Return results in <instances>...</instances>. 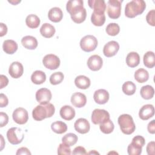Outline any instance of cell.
<instances>
[{"label":"cell","instance_id":"obj_1","mask_svg":"<svg viewBox=\"0 0 155 155\" xmlns=\"http://www.w3.org/2000/svg\"><path fill=\"white\" fill-rule=\"evenodd\" d=\"M55 111L54 106L51 104H41L37 105L32 111L33 118L37 120L40 121L45 118L51 117Z\"/></svg>","mask_w":155,"mask_h":155},{"label":"cell","instance_id":"obj_2","mask_svg":"<svg viewBox=\"0 0 155 155\" xmlns=\"http://www.w3.org/2000/svg\"><path fill=\"white\" fill-rule=\"evenodd\" d=\"M146 8V3L143 0H133L126 4L125 15L127 17L133 18L142 13Z\"/></svg>","mask_w":155,"mask_h":155},{"label":"cell","instance_id":"obj_3","mask_svg":"<svg viewBox=\"0 0 155 155\" xmlns=\"http://www.w3.org/2000/svg\"><path fill=\"white\" fill-rule=\"evenodd\" d=\"M118 124L120 130L125 134H132L136 129V125L133 117L128 114H123L118 117Z\"/></svg>","mask_w":155,"mask_h":155},{"label":"cell","instance_id":"obj_4","mask_svg":"<svg viewBox=\"0 0 155 155\" xmlns=\"http://www.w3.org/2000/svg\"><path fill=\"white\" fill-rule=\"evenodd\" d=\"M24 135L22 130L18 127H12L8 130L7 132V137L8 142L13 145H18L20 143Z\"/></svg>","mask_w":155,"mask_h":155},{"label":"cell","instance_id":"obj_5","mask_svg":"<svg viewBox=\"0 0 155 155\" xmlns=\"http://www.w3.org/2000/svg\"><path fill=\"white\" fill-rule=\"evenodd\" d=\"M122 1L109 0L107 2V14L111 19H117L121 13V3Z\"/></svg>","mask_w":155,"mask_h":155},{"label":"cell","instance_id":"obj_6","mask_svg":"<svg viewBox=\"0 0 155 155\" xmlns=\"http://www.w3.org/2000/svg\"><path fill=\"white\" fill-rule=\"evenodd\" d=\"M80 46L85 52H90L96 49L97 46V40L93 35H86L80 41Z\"/></svg>","mask_w":155,"mask_h":155},{"label":"cell","instance_id":"obj_7","mask_svg":"<svg viewBox=\"0 0 155 155\" xmlns=\"http://www.w3.org/2000/svg\"><path fill=\"white\" fill-rule=\"evenodd\" d=\"M91 119L94 124H101L110 119V114L105 110L96 108L93 111Z\"/></svg>","mask_w":155,"mask_h":155},{"label":"cell","instance_id":"obj_8","mask_svg":"<svg viewBox=\"0 0 155 155\" xmlns=\"http://www.w3.org/2000/svg\"><path fill=\"white\" fill-rule=\"evenodd\" d=\"M42 63L45 68L53 70L57 69L59 67L60 59L55 54H48L44 57Z\"/></svg>","mask_w":155,"mask_h":155},{"label":"cell","instance_id":"obj_9","mask_svg":"<svg viewBox=\"0 0 155 155\" xmlns=\"http://www.w3.org/2000/svg\"><path fill=\"white\" fill-rule=\"evenodd\" d=\"M12 117L13 120L18 124H24L28 119V112L24 108H17L14 110L12 114Z\"/></svg>","mask_w":155,"mask_h":155},{"label":"cell","instance_id":"obj_10","mask_svg":"<svg viewBox=\"0 0 155 155\" xmlns=\"http://www.w3.org/2000/svg\"><path fill=\"white\" fill-rule=\"evenodd\" d=\"M71 19L77 24L83 22L87 16V11L84 6H80L72 10L70 13Z\"/></svg>","mask_w":155,"mask_h":155},{"label":"cell","instance_id":"obj_11","mask_svg":"<svg viewBox=\"0 0 155 155\" xmlns=\"http://www.w3.org/2000/svg\"><path fill=\"white\" fill-rule=\"evenodd\" d=\"M52 94L50 90L46 88L39 89L36 93V99L40 104H47L51 99Z\"/></svg>","mask_w":155,"mask_h":155},{"label":"cell","instance_id":"obj_12","mask_svg":"<svg viewBox=\"0 0 155 155\" xmlns=\"http://www.w3.org/2000/svg\"><path fill=\"white\" fill-rule=\"evenodd\" d=\"M119 50V44L115 41H111L107 42L104 47L103 53L108 58L114 56Z\"/></svg>","mask_w":155,"mask_h":155},{"label":"cell","instance_id":"obj_13","mask_svg":"<svg viewBox=\"0 0 155 155\" xmlns=\"http://www.w3.org/2000/svg\"><path fill=\"white\" fill-rule=\"evenodd\" d=\"M103 65V61L102 58L97 54L91 56L87 61V65L89 69L92 71L99 70Z\"/></svg>","mask_w":155,"mask_h":155},{"label":"cell","instance_id":"obj_14","mask_svg":"<svg viewBox=\"0 0 155 155\" xmlns=\"http://www.w3.org/2000/svg\"><path fill=\"white\" fill-rule=\"evenodd\" d=\"M24 73V67L21 63L18 61L12 62L8 68V73L12 78L18 79L20 78Z\"/></svg>","mask_w":155,"mask_h":155},{"label":"cell","instance_id":"obj_15","mask_svg":"<svg viewBox=\"0 0 155 155\" xmlns=\"http://www.w3.org/2000/svg\"><path fill=\"white\" fill-rule=\"evenodd\" d=\"M74 127L75 130L81 134H85L88 133L90 128L89 122L85 118H79L77 119L74 124Z\"/></svg>","mask_w":155,"mask_h":155},{"label":"cell","instance_id":"obj_16","mask_svg":"<svg viewBox=\"0 0 155 155\" xmlns=\"http://www.w3.org/2000/svg\"><path fill=\"white\" fill-rule=\"evenodd\" d=\"M154 114V108L151 104H146L142 107L139 112V117L143 120H147L152 117Z\"/></svg>","mask_w":155,"mask_h":155},{"label":"cell","instance_id":"obj_17","mask_svg":"<svg viewBox=\"0 0 155 155\" xmlns=\"http://www.w3.org/2000/svg\"><path fill=\"white\" fill-rule=\"evenodd\" d=\"M110 95L108 92L105 89H99L94 93L93 98L98 104H105L109 100Z\"/></svg>","mask_w":155,"mask_h":155},{"label":"cell","instance_id":"obj_18","mask_svg":"<svg viewBox=\"0 0 155 155\" xmlns=\"http://www.w3.org/2000/svg\"><path fill=\"white\" fill-rule=\"evenodd\" d=\"M71 102L73 106L77 108H82L84 107L87 103V97L84 94L76 92L72 94Z\"/></svg>","mask_w":155,"mask_h":155},{"label":"cell","instance_id":"obj_19","mask_svg":"<svg viewBox=\"0 0 155 155\" xmlns=\"http://www.w3.org/2000/svg\"><path fill=\"white\" fill-rule=\"evenodd\" d=\"M59 114L64 120H71L75 116V110L70 105H64L61 108Z\"/></svg>","mask_w":155,"mask_h":155},{"label":"cell","instance_id":"obj_20","mask_svg":"<svg viewBox=\"0 0 155 155\" xmlns=\"http://www.w3.org/2000/svg\"><path fill=\"white\" fill-rule=\"evenodd\" d=\"M88 4L93 12L97 13H104L106 10V4L104 0H90Z\"/></svg>","mask_w":155,"mask_h":155},{"label":"cell","instance_id":"obj_21","mask_svg":"<svg viewBox=\"0 0 155 155\" xmlns=\"http://www.w3.org/2000/svg\"><path fill=\"white\" fill-rule=\"evenodd\" d=\"M48 19L53 22H60L63 18L62 10L57 7L51 8L48 13Z\"/></svg>","mask_w":155,"mask_h":155},{"label":"cell","instance_id":"obj_22","mask_svg":"<svg viewBox=\"0 0 155 155\" xmlns=\"http://www.w3.org/2000/svg\"><path fill=\"white\" fill-rule=\"evenodd\" d=\"M22 45L27 49L34 50L38 47V41L34 36H25L21 39Z\"/></svg>","mask_w":155,"mask_h":155},{"label":"cell","instance_id":"obj_23","mask_svg":"<svg viewBox=\"0 0 155 155\" xmlns=\"http://www.w3.org/2000/svg\"><path fill=\"white\" fill-rule=\"evenodd\" d=\"M4 51L9 54L15 53L18 50V44L13 40L7 39L4 41L2 44Z\"/></svg>","mask_w":155,"mask_h":155},{"label":"cell","instance_id":"obj_24","mask_svg":"<svg viewBox=\"0 0 155 155\" xmlns=\"http://www.w3.org/2000/svg\"><path fill=\"white\" fill-rule=\"evenodd\" d=\"M55 28L49 23H44L40 28V33L42 36L46 38H51L55 33Z\"/></svg>","mask_w":155,"mask_h":155},{"label":"cell","instance_id":"obj_25","mask_svg":"<svg viewBox=\"0 0 155 155\" xmlns=\"http://www.w3.org/2000/svg\"><path fill=\"white\" fill-rule=\"evenodd\" d=\"M126 63L130 67L133 68L137 66L140 63V56L134 51L129 53L126 58Z\"/></svg>","mask_w":155,"mask_h":155},{"label":"cell","instance_id":"obj_26","mask_svg":"<svg viewBox=\"0 0 155 155\" xmlns=\"http://www.w3.org/2000/svg\"><path fill=\"white\" fill-rule=\"evenodd\" d=\"M74 84L76 86L80 89H87L91 84L90 79L85 76L79 75L74 79Z\"/></svg>","mask_w":155,"mask_h":155},{"label":"cell","instance_id":"obj_27","mask_svg":"<svg viewBox=\"0 0 155 155\" xmlns=\"http://www.w3.org/2000/svg\"><path fill=\"white\" fill-rule=\"evenodd\" d=\"M91 21L95 26H102L105 22V15L104 13H97L93 12L91 16Z\"/></svg>","mask_w":155,"mask_h":155},{"label":"cell","instance_id":"obj_28","mask_svg":"<svg viewBox=\"0 0 155 155\" xmlns=\"http://www.w3.org/2000/svg\"><path fill=\"white\" fill-rule=\"evenodd\" d=\"M46 80L45 73L41 70L34 71L31 76V81L35 84L39 85L43 84Z\"/></svg>","mask_w":155,"mask_h":155},{"label":"cell","instance_id":"obj_29","mask_svg":"<svg viewBox=\"0 0 155 155\" xmlns=\"http://www.w3.org/2000/svg\"><path fill=\"white\" fill-rule=\"evenodd\" d=\"M143 61L145 67L149 68H153L155 65V56L154 52L151 51L146 52L143 56Z\"/></svg>","mask_w":155,"mask_h":155},{"label":"cell","instance_id":"obj_30","mask_svg":"<svg viewBox=\"0 0 155 155\" xmlns=\"http://www.w3.org/2000/svg\"><path fill=\"white\" fill-rule=\"evenodd\" d=\"M148 72L144 68H139L134 73V79L139 83L145 82L148 80Z\"/></svg>","mask_w":155,"mask_h":155},{"label":"cell","instance_id":"obj_31","mask_svg":"<svg viewBox=\"0 0 155 155\" xmlns=\"http://www.w3.org/2000/svg\"><path fill=\"white\" fill-rule=\"evenodd\" d=\"M40 19L39 17L34 14L28 15L25 19V23L27 27L30 28H36L38 27L40 24Z\"/></svg>","mask_w":155,"mask_h":155},{"label":"cell","instance_id":"obj_32","mask_svg":"<svg viewBox=\"0 0 155 155\" xmlns=\"http://www.w3.org/2000/svg\"><path fill=\"white\" fill-rule=\"evenodd\" d=\"M51 128L53 132L57 134H62L67 131V125L65 123L60 120H58L51 124Z\"/></svg>","mask_w":155,"mask_h":155},{"label":"cell","instance_id":"obj_33","mask_svg":"<svg viewBox=\"0 0 155 155\" xmlns=\"http://www.w3.org/2000/svg\"><path fill=\"white\" fill-rule=\"evenodd\" d=\"M140 94L143 99L148 100L153 97L154 94V90L151 85H144L140 88Z\"/></svg>","mask_w":155,"mask_h":155},{"label":"cell","instance_id":"obj_34","mask_svg":"<svg viewBox=\"0 0 155 155\" xmlns=\"http://www.w3.org/2000/svg\"><path fill=\"white\" fill-rule=\"evenodd\" d=\"M122 89L124 94L128 96H131L134 94L136 92V86L133 82L127 81L122 85Z\"/></svg>","mask_w":155,"mask_h":155},{"label":"cell","instance_id":"obj_35","mask_svg":"<svg viewBox=\"0 0 155 155\" xmlns=\"http://www.w3.org/2000/svg\"><path fill=\"white\" fill-rule=\"evenodd\" d=\"M78 139V137L75 134L69 133L63 136V137L62 138V143H64V144L69 147H71L76 143Z\"/></svg>","mask_w":155,"mask_h":155},{"label":"cell","instance_id":"obj_36","mask_svg":"<svg viewBox=\"0 0 155 155\" xmlns=\"http://www.w3.org/2000/svg\"><path fill=\"white\" fill-rule=\"evenodd\" d=\"M101 131L104 133V134H110L113 132L114 128V125L113 122L110 120V119L100 124L99 126Z\"/></svg>","mask_w":155,"mask_h":155},{"label":"cell","instance_id":"obj_37","mask_svg":"<svg viewBox=\"0 0 155 155\" xmlns=\"http://www.w3.org/2000/svg\"><path fill=\"white\" fill-rule=\"evenodd\" d=\"M64 78V74L61 72H55L53 73L50 77V82L52 85H58L62 82Z\"/></svg>","mask_w":155,"mask_h":155},{"label":"cell","instance_id":"obj_38","mask_svg":"<svg viewBox=\"0 0 155 155\" xmlns=\"http://www.w3.org/2000/svg\"><path fill=\"white\" fill-rule=\"evenodd\" d=\"M120 31V27L116 23H110L106 27V32L110 36H116Z\"/></svg>","mask_w":155,"mask_h":155},{"label":"cell","instance_id":"obj_39","mask_svg":"<svg viewBox=\"0 0 155 155\" xmlns=\"http://www.w3.org/2000/svg\"><path fill=\"white\" fill-rule=\"evenodd\" d=\"M84 2L82 0H70L68 1L66 5L67 11L70 13L73 10L79 7L83 6Z\"/></svg>","mask_w":155,"mask_h":155},{"label":"cell","instance_id":"obj_40","mask_svg":"<svg viewBox=\"0 0 155 155\" xmlns=\"http://www.w3.org/2000/svg\"><path fill=\"white\" fill-rule=\"evenodd\" d=\"M142 147L137 146L133 143L129 144L127 148L128 154L129 155H139L142 153Z\"/></svg>","mask_w":155,"mask_h":155},{"label":"cell","instance_id":"obj_41","mask_svg":"<svg viewBox=\"0 0 155 155\" xmlns=\"http://www.w3.org/2000/svg\"><path fill=\"white\" fill-rule=\"evenodd\" d=\"M58 154L59 155H70L71 154V149L69 146L64 144V143H60L58 148Z\"/></svg>","mask_w":155,"mask_h":155},{"label":"cell","instance_id":"obj_42","mask_svg":"<svg viewBox=\"0 0 155 155\" xmlns=\"http://www.w3.org/2000/svg\"><path fill=\"white\" fill-rule=\"evenodd\" d=\"M131 142L137 145V146H139L140 147H143L144 146V145H145V140L143 137L138 135V136H134Z\"/></svg>","mask_w":155,"mask_h":155},{"label":"cell","instance_id":"obj_43","mask_svg":"<svg viewBox=\"0 0 155 155\" xmlns=\"http://www.w3.org/2000/svg\"><path fill=\"white\" fill-rule=\"evenodd\" d=\"M154 15H155V10H150L146 16V20L148 24H150L151 26L155 25V22H154Z\"/></svg>","mask_w":155,"mask_h":155},{"label":"cell","instance_id":"obj_44","mask_svg":"<svg viewBox=\"0 0 155 155\" xmlns=\"http://www.w3.org/2000/svg\"><path fill=\"white\" fill-rule=\"evenodd\" d=\"M0 119H1V124L0 127H3L4 126L6 125L8 122V115L4 112L0 113Z\"/></svg>","mask_w":155,"mask_h":155},{"label":"cell","instance_id":"obj_45","mask_svg":"<svg viewBox=\"0 0 155 155\" xmlns=\"http://www.w3.org/2000/svg\"><path fill=\"white\" fill-rule=\"evenodd\" d=\"M154 146H155V142L154 141L150 142L146 148L147 153L148 155H154L155 151H154Z\"/></svg>","mask_w":155,"mask_h":155},{"label":"cell","instance_id":"obj_46","mask_svg":"<svg viewBox=\"0 0 155 155\" xmlns=\"http://www.w3.org/2000/svg\"><path fill=\"white\" fill-rule=\"evenodd\" d=\"M72 154L74 155H78V154L84 155V154H87V153L86 152V150L84 147L81 146H78V147H76L73 150Z\"/></svg>","mask_w":155,"mask_h":155},{"label":"cell","instance_id":"obj_47","mask_svg":"<svg viewBox=\"0 0 155 155\" xmlns=\"http://www.w3.org/2000/svg\"><path fill=\"white\" fill-rule=\"evenodd\" d=\"M8 104L7 97L3 93L0 94V107L1 108L6 107Z\"/></svg>","mask_w":155,"mask_h":155},{"label":"cell","instance_id":"obj_48","mask_svg":"<svg viewBox=\"0 0 155 155\" xmlns=\"http://www.w3.org/2000/svg\"><path fill=\"white\" fill-rule=\"evenodd\" d=\"M0 82H1L0 88L2 89V88H3L4 87H6L8 85V79L7 78V76H5V75L1 74V76H0Z\"/></svg>","mask_w":155,"mask_h":155},{"label":"cell","instance_id":"obj_49","mask_svg":"<svg viewBox=\"0 0 155 155\" xmlns=\"http://www.w3.org/2000/svg\"><path fill=\"white\" fill-rule=\"evenodd\" d=\"M147 130L151 134H154L155 133V120H152L151 122H150L147 126Z\"/></svg>","mask_w":155,"mask_h":155},{"label":"cell","instance_id":"obj_50","mask_svg":"<svg viewBox=\"0 0 155 155\" xmlns=\"http://www.w3.org/2000/svg\"><path fill=\"white\" fill-rule=\"evenodd\" d=\"M17 155L19 154H27V155H30L31 153L29 151V150L26 148V147H21L20 148H19L17 150V152L16 153Z\"/></svg>","mask_w":155,"mask_h":155},{"label":"cell","instance_id":"obj_51","mask_svg":"<svg viewBox=\"0 0 155 155\" xmlns=\"http://www.w3.org/2000/svg\"><path fill=\"white\" fill-rule=\"evenodd\" d=\"M7 27L2 22L0 23V36L2 37L7 34Z\"/></svg>","mask_w":155,"mask_h":155},{"label":"cell","instance_id":"obj_52","mask_svg":"<svg viewBox=\"0 0 155 155\" xmlns=\"http://www.w3.org/2000/svg\"><path fill=\"white\" fill-rule=\"evenodd\" d=\"M8 2H10V3H12V4H13V5H16V4H17L18 3L20 2H21V1H8Z\"/></svg>","mask_w":155,"mask_h":155},{"label":"cell","instance_id":"obj_53","mask_svg":"<svg viewBox=\"0 0 155 155\" xmlns=\"http://www.w3.org/2000/svg\"><path fill=\"white\" fill-rule=\"evenodd\" d=\"M1 136V150L3 149V148H4V144H3V142H4V140H3V137H2V134H1L0 135Z\"/></svg>","mask_w":155,"mask_h":155},{"label":"cell","instance_id":"obj_54","mask_svg":"<svg viewBox=\"0 0 155 155\" xmlns=\"http://www.w3.org/2000/svg\"><path fill=\"white\" fill-rule=\"evenodd\" d=\"M88 154H99V153H97V151H96L93 150V151H92L89 152Z\"/></svg>","mask_w":155,"mask_h":155}]
</instances>
